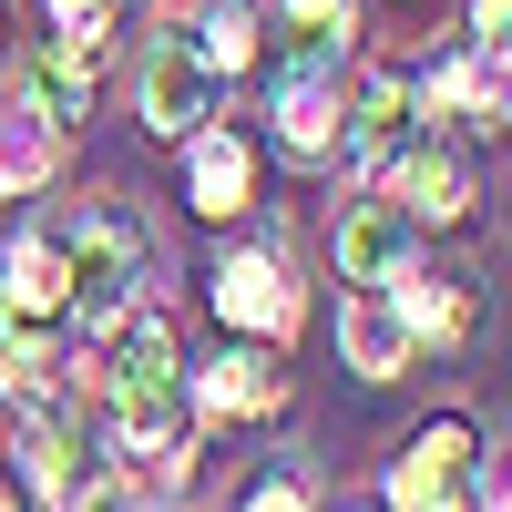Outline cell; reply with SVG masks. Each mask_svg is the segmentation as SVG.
I'll return each mask as SVG.
<instances>
[{
	"instance_id": "6da1fadb",
	"label": "cell",
	"mask_w": 512,
	"mask_h": 512,
	"mask_svg": "<svg viewBox=\"0 0 512 512\" xmlns=\"http://www.w3.org/2000/svg\"><path fill=\"white\" fill-rule=\"evenodd\" d=\"M62 277H72V308H62V318H82V338H103V328H123V318L164 287V246H154V226H144L123 195H103V205H82V216H72Z\"/></svg>"
},
{
	"instance_id": "7a4b0ae2",
	"label": "cell",
	"mask_w": 512,
	"mask_h": 512,
	"mask_svg": "<svg viewBox=\"0 0 512 512\" xmlns=\"http://www.w3.org/2000/svg\"><path fill=\"white\" fill-rule=\"evenodd\" d=\"M216 93H226V72L195 52V31H154V41H144V62H134V113H144L154 144H185L195 123H216Z\"/></svg>"
},
{
	"instance_id": "3957f363",
	"label": "cell",
	"mask_w": 512,
	"mask_h": 512,
	"mask_svg": "<svg viewBox=\"0 0 512 512\" xmlns=\"http://www.w3.org/2000/svg\"><path fill=\"white\" fill-rule=\"evenodd\" d=\"M21 472H31V492L52 502V512H93V502H113V451L82 431L62 400H52V410H21Z\"/></svg>"
},
{
	"instance_id": "277c9868",
	"label": "cell",
	"mask_w": 512,
	"mask_h": 512,
	"mask_svg": "<svg viewBox=\"0 0 512 512\" xmlns=\"http://www.w3.org/2000/svg\"><path fill=\"white\" fill-rule=\"evenodd\" d=\"M379 512H482V431L461 410H441L431 431L400 451L390 502H379Z\"/></svg>"
},
{
	"instance_id": "5b68a950",
	"label": "cell",
	"mask_w": 512,
	"mask_h": 512,
	"mask_svg": "<svg viewBox=\"0 0 512 512\" xmlns=\"http://www.w3.org/2000/svg\"><path fill=\"white\" fill-rule=\"evenodd\" d=\"M205 297H216V318H226L236 338H287L297 318H308V297H297V277H287L277 246H226Z\"/></svg>"
},
{
	"instance_id": "8992f818",
	"label": "cell",
	"mask_w": 512,
	"mask_h": 512,
	"mask_svg": "<svg viewBox=\"0 0 512 512\" xmlns=\"http://www.w3.org/2000/svg\"><path fill=\"white\" fill-rule=\"evenodd\" d=\"M400 308V328H410V359H451V349H472V328H482V287L472 277H441V267H410L379 287Z\"/></svg>"
},
{
	"instance_id": "52a82bcc",
	"label": "cell",
	"mask_w": 512,
	"mask_h": 512,
	"mask_svg": "<svg viewBox=\"0 0 512 512\" xmlns=\"http://www.w3.org/2000/svg\"><path fill=\"white\" fill-rule=\"evenodd\" d=\"M185 400L216 410V420H267V410H287V359H277V338H226L205 369H185Z\"/></svg>"
},
{
	"instance_id": "ba28073f",
	"label": "cell",
	"mask_w": 512,
	"mask_h": 512,
	"mask_svg": "<svg viewBox=\"0 0 512 512\" xmlns=\"http://www.w3.org/2000/svg\"><path fill=\"white\" fill-rule=\"evenodd\" d=\"M277 144L297 164H328L338 154V41H297V62L277 82Z\"/></svg>"
},
{
	"instance_id": "9c48e42d",
	"label": "cell",
	"mask_w": 512,
	"mask_h": 512,
	"mask_svg": "<svg viewBox=\"0 0 512 512\" xmlns=\"http://www.w3.org/2000/svg\"><path fill=\"white\" fill-rule=\"evenodd\" d=\"M379 175H390V205H400L420 236L472 216V154H461V144H400Z\"/></svg>"
},
{
	"instance_id": "30bf717a",
	"label": "cell",
	"mask_w": 512,
	"mask_h": 512,
	"mask_svg": "<svg viewBox=\"0 0 512 512\" xmlns=\"http://www.w3.org/2000/svg\"><path fill=\"white\" fill-rule=\"evenodd\" d=\"M410 72H359V93L338 103V164L349 175H379L400 144H410Z\"/></svg>"
},
{
	"instance_id": "8fae6325",
	"label": "cell",
	"mask_w": 512,
	"mask_h": 512,
	"mask_svg": "<svg viewBox=\"0 0 512 512\" xmlns=\"http://www.w3.org/2000/svg\"><path fill=\"white\" fill-rule=\"evenodd\" d=\"M420 256V226L400 216L390 195L379 205H349V216H338V236H328V267H338V287H390L400 267Z\"/></svg>"
},
{
	"instance_id": "7c38bea8",
	"label": "cell",
	"mask_w": 512,
	"mask_h": 512,
	"mask_svg": "<svg viewBox=\"0 0 512 512\" xmlns=\"http://www.w3.org/2000/svg\"><path fill=\"white\" fill-rule=\"evenodd\" d=\"M410 113H420V123H451V134H482V123H502V62L461 41L451 62H431V72L410 82Z\"/></svg>"
},
{
	"instance_id": "4fadbf2b",
	"label": "cell",
	"mask_w": 512,
	"mask_h": 512,
	"mask_svg": "<svg viewBox=\"0 0 512 512\" xmlns=\"http://www.w3.org/2000/svg\"><path fill=\"white\" fill-rule=\"evenodd\" d=\"M185 205H195V216H216V226H236L246 205H256V154H246V134H226V123H195V134H185Z\"/></svg>"
},
{
	"instance_id": "5bb4252c",
	"label": "cell",
	"mask_w": 512,
	"mask_h": 512,
	"mask_svg": "<svg viewBox=\"0 0 512 512\" xmlns=\"http://www.w3.org/2000/svg\"><path fill=\"white\" fill-rule=\"evenodd\" d=\"M62 308H72L62 236H11V256H0V318H21V328H62Z\"/></svg>"
},
{
	"instance_id": "9a60e30c",
	"label": "cell",
	"mask_w": 512,
	"mask_h": 512,
	"mask_svg": "<svg viewBox=\"0 0 512 512\" xmlns=\"http://www.w3.org/2000/svg\"><path fill=\"white\" fill-rule=\"evenodd\" d=\"M21 113L52 123V134H72V123L93 113V62H82L72 41H41V52L21 62Z\"/></svg>"
},
{
	"instance_id": "2e32d148",
	"label": "cell",
	"mask_w": 512,
	"mask_h": 512,
	"mask_svg": "<svg viewBox=\"0 0 512 512\" xmlns=\"http://www.w3.org/2000/svg\"><path fill=\"white\" fill-rule=\"evenodd\" d=\"M338 349H349L359 379H400L410 369V328H400V308L379 287H349V308H338Z\"/></svg>"
},
{
	"instance_id": "e0dca14e",
	"label": "cell",
	"mask_w": 512,
	"mask_h": 512,
	"mask_svg": "<svg viewBox=\"0 0 512 512\" xmlns=\"http://www.w3.org/2000/svg\"><path fill=\"white\" fill-rule=\"evenodd\" d=\"M62 338L52 328H21V318H0V400L11 410H52L62 400Z\"/></svg>"
},
{
	"instance_id": "ac0fdd59",
	"label": "cell",
	"mask_w": 512,
	"mask_h": 512,
	"mask_svg": "<svg viewBox=\"0 0 512 512\" xmlns=\"http://www.w3.org/2000/svg\"><path fill=\"white\" fill-rule=\"evenodd\" d=\"M62 175V134L31 113H0V195H41Z\"/></svg>"
},
{
	"instance_id": "d6986e66",
	"label": "cell",
	"mask_w": 512,
	"mask_h": 512,
	"mask_svg": "<svg viewBox=\"0 0 512 512\" xmlns=\"http://www.w3.org/2000/svg\"><path fill=\"white\" fill-rule=\"evenodd\" d=\"M195 52L216 62V72H246V62H256V11H246V0H226V11H205Z\"/></svg>"
},
{
	"instance_id": "ffe728a7",
	"label": "cell",
	"mask_w": 512,
	"mask_h": 512,
	"mask_svg": "<svg viewBox=\"0 0 512 512\" xmlns=\"http://www.w3.org/2000/svg\"><path fill=\"white\" fill-rule=\"evenodd\" d=\"M236 512H318V492H308V472H297V461H277L267 482L236 492Z\"/></svg>"
},
{
	"instance_id": "44dd1931",
	"label": "cell",
	"mask_w": 512,
	"mask_h": 512,
	"mask_svg": "<svg viewBox=\"0 0 512 512\" xmlns=\"http://www.w3.org/2000/svg\"><path fill=\"white\" fill-rule=\"evenodd\" d=\"M113 11H123V0H52V31L93 62V41H113Z\"/></svg>"
},
{
	"instance_id": "7402d4cb",
	"label": "cell",
	"mask_w": 512,
	"mask_h": 512,
	"mask_svg": "<svg viewBox=\"0 0 512 512\" xmlns=\"http://www.w3.org/2000/svg\"><path fill=\"white\" fill-rule=\"evenodd\" d=\"M287 11H297L308 41H338V52H349V0H287Z\"/></svg>"
},
{
	"instance_id": "603a6c76",
	"label": "cell",
	"mask_w": 512,
	"mask_h": 512,
	"mask_svg": "<svg viewBox=\"0 0 512 512\" xmlns=\"http://www.w3.org/2000/svg\"><path fill=\"white\" fill-rule=\"evenodd\" d=\"M502 31H512V0H472V52L502 62Z\"/></svg>"
},
{
	"instance_id": "cb8c5ba5",
	"label": "cell",
	"mask_w": 512,
	"mask_h": 512,
	"mask_svg": "<svg viewBox=\"0 0 512 512\" xmlns=\"http://www.w3.org/2000/svg\"><path fill=\"white\" fill-rule=\"evenodd\" d=\"M0 72H11V21H0Z\"/></svg>"
},
{
	"instance_id": "d4e9b609",
	"label": "cell",
	"mask_w": 512,
	"mask_h": 512,
	"mask_svg": "<svg viewBox=\"0 0 512 512\" xmlns=\"http://www.w3.org/2000/svg\"><path fill=\"white\" fill-rule=\"evenodd\" d=\"M0 512H21V492H11V482H0Z\"/></svg>"
},
{
	"instance_id": "484cf974",
	"label": "cell",
	"mask_w": 512,
	"mask_h": 512,
	"mask_svg": "<svg viewBox=\"0 0 512 512\" xmlns=\"http://www.w3.org/2000/svg\"><path fill=\"white\" fill-rule=\"evenodd\" d=\"M338 512H379V502H338Z\"/></svg>"
}]
</instances>
